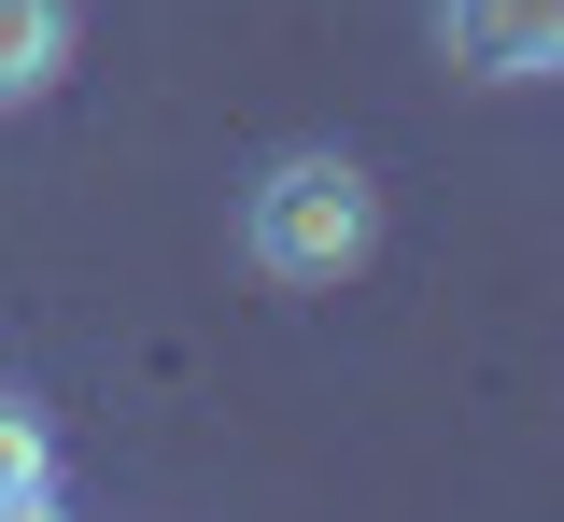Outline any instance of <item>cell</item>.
I'll list each match as a JSON object with an SVG mask.
<instances>
[{
  "label": "cell",
  "mask_w": 564,
  "mask_h": 522,
  "mask_svg": "<svg viewBox=\"0 0 564 522\" xmlns=\"http://www.w3.org/2000/svg\"><path fill=\"white\" fill-rule=\"evenodd\" d=\"M14 494H57V424L29 410V395H0V509Z\"/></svg>",
  "instance_id": "277c9868"
},
{
  "label": "cell",
  "mask_w": 564,
  "mask_h": 522,
  "mask_svg": "<svg viewBox=\"0 0 564 522\" xmlns=\"http://www.w3.org/2000/svg\"><path fill=\"white\" fill-rule=\"evenodd\" d=\"M0 522H57V494H14V509H0Z\"/></svg>",
  "instance_id": "5b68a950"
},
{
  "label": "cell",
  "mask_w": 564,
  "mask_h": 522,
  "mask_svg": "<svg viewBox=\"0 0 564 522\" xmlns=\"http://www.w3.org/2000/svg\"><path fill=\"white\" fill-rule=\"evenodd\" d=\"M240 254H254L269 283H296V297L352 283V269L381 254V184H367V155H339V142L269 155V170L240 184Z\"/></svg>",
  "instance_id": "6da1fadb"
},
{
  "label": "cell",
  "mask_w": 564,
  "mask_h": 522,
  "mask_svg": "<svg viewBox=\"0 0 564 522\" xmlns=\"http://www.w3.org/2000/svg\"><path fill=\"white\" fill-rule=\"evenodd\" d=\"M70 29H85L70 0H0V113H29V99L70 72Z\"/></svg>",
  "instance_id": "3957f363"
},
{
  "label": "cell",
  "mask_w": 564,
  "mask_h": 522,
  "mask_svg": "<svg viewBox=\"0 0 564 522\" xmlns=\"http://www.w3.org/2000/svg\"><path fill=\"white\" fill-rule=\"evenodd\" d=\"M437 57L466 85H564V0H437Z\"/></svg>",
  "instance_id": "7a4b0ae2"
}]
</instances>
